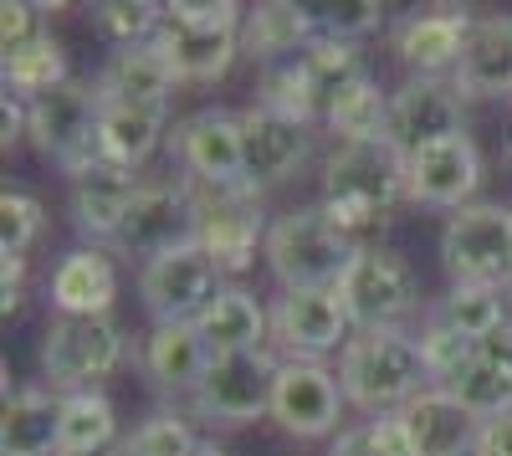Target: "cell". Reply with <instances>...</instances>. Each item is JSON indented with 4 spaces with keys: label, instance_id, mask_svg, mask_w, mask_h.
<instances>
[{
    "label": "cell",
    "instance_id": "43",
    "mask_svg": "<svg viewBox=\"0 0 512 456\" xmlns=\"http://www.w3.org/2000/svg\"><path fill=\"white\" fill-rule=\"evenodd\" d=\"M26 303V257H0V313L16 318Z\"/></svg>",
    "mask_w": 512,
    "mask_h": 456
},
{
    "label": "cell",
    "instance_id": "7",
    "mask_svg": "<svg viewBox=\"0 0 512 456\" xmlns=\"http://www.w3.org/2000/svg\"><path fill=\"white\" fill-rule=\"evenodd\" d=\"M441 262L456 282L512 287V205L472 200L441 226Z\"/></svg>",
    "mask_w": 512,
    "mask_h": 456
},
{
    "label": "cell",
    "instance_id": "49",
    "mask_svg": "<svg viewBox=\"0 0 512 456\" xmlns=\"http://www.w3.org/2000/svg\"><path fill=\"white\" fill-rule=\"evenodd\" d=\"M507 164H512V134H507Z\"/></svg>",
    "mask_w": 512,
    "mask_h": 456
},
{
    "label": "cell",
    "instance_id": "20",
    "mask_svg": "<svg viewBox=\"0 0 512 456\" xmlns=\"http://www.w3.org/2000/svg\"><path fill=\"white\" fill-rule=\"evenodd\" d=\"M175 88L180 82L154 52V41L149 47H118L93 77V93L103 98V108H118V103L123 108H169Z\"/></svg>",
    "mask_w": 512,
    "mask_h": 456
},
{
    "label": "cell",
    "instance_id": "47",
    "mask_svg": "<svg viewBox=\"0 0 512 456\" xmlns=\"http://www.w3.org/2000/svg\"><path fill=\"white\" fill-rule=\"evenodd\" d=\"M21 6H31V11L41 16V11H62V6H72V0H21Z\"/></svg>",
    "mask_w": 512,
    "mask_h": 456
},
{
    "label": "cell",
    "instance_id": "39",
    "mask_svg": "<svg viewBox=\"0 0 512 456\" xmlns=\"http://www.w3.org/2000/svg\"><path fill=\"white\" fill-rule=\"evenodd\" d=\"M41 226H47V211H41L36 195H26V190L0 195V257H26Z\"/></svg>",
    "mask_w": 512,
    "mask_h": 456
},
{
    "label": "cell",
    "instance_id": "30",
    "mask_svg": "<svg viewBox=\"0 0 512 456\" xmlns=\"http://www.w3.org/2000/svg\"><path fill=\"white\" fill-rule=\"evenodd\" d=\"M308 26L303 16L292 11V0H256L241 21V52L262 67V62H277V57H292L308 47Z\"/></svg>",
    "mask_w": 512,
    "mask_h": 456
},
{
    "label": "cell",
    "instance_id": "2",
    "mask_svg": "<svg viewBox=\"0 0 512 456\" xmlns=\"http://www.w3.org/2000/svg\"><path fill=\"white\" fill-rule=\"evenodd\" d=\"M338 385L359 416L374 421L400 416L420 390H431V369L405 328H354V339L338 354Z\"/></svg>",
    "mask_w": 512,
    "mask_h": 456
},
{
    "label": "cell",
    "instance_id": "8",
    "mask_svg": "<svg viewBox=\"0 0 512 456\" xmlns=\"http://www.w3.org/2000/svg\"><path fill=\"white\" fill-rule=\"evenodd\" d=\"M354 328H400L420 308V282L390 246H359L344 282L333 287Z\"/></svg>",
    "mask_w": 512,
    "mask_h": 456
},
{
    "label": "cell",
    "instance_id": "34",
    "mask_svg": "<svg viewBox=\"0 0 512 456\" xmlns=\"http://www.w3.org/2000/svg\"><path fill=\"white\" fill-rule=\"evenodd\" d=\"M62 82H72V77H67V52L52 31H41L36 41H26L21 52L6 57V93H16L21 103L57 93Z\"/></svg>",
    "mask_w": 512,
    "mask_h": 456
},
{
    "label": "cell",
    "instance_id": "36",
    "mask_svg": "<svg viewBox=\"0 0 512 456\" xmlns=\"http://www.w3.org/2000/svg\"><path fill=\"white\" fill-rule=\"evenodd\" d=\"M415 344H420L425 369H431V385H451V380L461 375V369L482 354V344H477V339H466L461 328L441 323L431 308H425V318H420V334H415Z\"/></svg>",
    "mask_w": 512,
    "mask_h": 456
},
{
    "label": "cell",
    "instance_id": "5",
    "mask_svg": "<svg viewBox=\"0 0 512 456\" xmlns=\"http://www.w3.org/2000/svg\"><path fill=\"white\" fill-rule=\"evenodd\" d=\"M128 359V339L113 318H67L57 313L41 334V375L47 390H103V380Z\"/></svg>",
    "mask_w": 512,
    "mask_h": 456
},
{
    "label": "cell",
    "instance_id": "13",
    "mask_svg": "<svg viewBox=\"0 0 512 456\" xmlns=\"http://www.w3.org/2000/svg\"><path fill=\"white\" fill-rule=\"evenodd\" d=\"M175 246H195V195L185 180H154L139 185L134 205L123 216V231L113 241L118 257H139L154 262Z\"/></svg>",
    "mask_w": 512,
    "mask_h": 456
},
{
    "label": "cell",
    "instance_id": "12",
    "mask_svg": "<svg viewBox=\"0 0 512 456\" xmlns=\"http://www.w3.org/2000/svg\"><path fill=\"white\" fill-rule=\"evenodd\" d=\"M472 26H477L472 0H425V6L395 21L390 41H395V57L410 67V77H446L461 67Z\"/></svg>",
    "mask_w": 512,
    "mask_h": 456
},
{
    "label": "cell",
    "instance_id": "24",
    "mask_svg": "<svg viewBox=\"0 0 512 456\" xmlns=\"http://www.w3.org/2000/svg\"><path fill=\"white\" fill-rule=\"evenodd\" d=\"M139 185H144L139 175L113 170V164H103V170L72 180L67 211H72L77 236H88L93 246H113V241H118V231H123L128 205H134V195H139Z\"/></svg>",
    "mask_w": 512,
    "mask_h": 456
},
{
    "label": "cell",
    "instance_id": "10",
    "mask_svg": "<svg viewBox=\"0 0 512 456\" xmlns=\"http://www.w3.org/2000/svg\"><path fill=\"white\" fill-rule=\"evenodd\" d=\"M221 287H226V272L210 262L200 241L175 246V252L139 267V298L154 323H200V313L221 298Z\"/></svg>",
    "mask_w": 512,
    "mask_h": 456
},
{
    "label": "cell",
    "instance_id": "44",
    "mask_svg": "<svg viewBox=\"0 0 512 456\" xmlns=\"http://www.w3.org/2000/svg\"><path fill=\"white\" fill-rule=\"evenodd\" d=\"M328 456H384V451H379V436H374V421H354V426H344V431L333 436Z\"/></svg>",
    "mask_w": 512,
    "mask_h": 456
},
{
    "label": "cell",
    "instance_id": "33",
    "mask_svg": "<svg viewBox=\"0 0 512 456\" xmlns=\"http://www.w3.org/2000/svg\"><path fill=\"white\" fill-rule=\"evenodd\" d=\"M323 123L333 129L338 144H349V139H379L384 123H390V93H384L379 82L364 72L359 82H349L344 93H333V103L323 108Z\"/></svg>",
    "mask_w": 512,
    "mask_h": 456
},
{
    "label": "cell",
    "instance_id": "14",
    "mask_svg": "<svg viewBox=\"0 0 512 456\" xmlns=\"http://www.w3.org/2000/svg\"><path fill=\"white\" fill-rule=\"evenodd\" d=\"M175 164L185 185H246V154H241V113L231 108H200L175 123L169 134Z\"/></svg>",
    "mask_w": 512,
    "mask_h": 456
},
{
    "label": "cell",
    "instance_id": "50",
    "mask_svg": "<svg viewBox=\"0 0 512 456\" xmlns=\"http://www.w3.org/2000/svg\"><path fill=\"white\" fill-rule=\"evenodd\" d=\"M154 6H159V11H169V0H154Z\"/></svg>",
    "mask_w": 512,
    "mask_h": 456
},
{
    "label": "cell",
    "instance_id": "31",
    "mask_svg": "<svg viewBox=\"0 0 512 456\" xmlns=\"http://www.w3.org/2000/svg\"><path fill=\"white\" fill-rule=\"evenodd\" d=\"M431 313H436L441 323L461 328V334H466V339H477V344H487L502 323H512L507 287H482V282H456Z\"/></svg>",
    "mask_w": 512,
    "mask_h": 456
},
{
    "label": "cell",
    "instance_id": "51",
    "mask_svg": "<svg viewBox=\"0 0 512 456\" xmlns=\"http://www.w3.org/2000/svg\"><path fill=\"white\" fill-rule=\"evenodd\" d=\"M507 303H512V287H507Z\"/></svg>",
    "mask_w": 512,
    "mask_h": 456
},
{
    "label": "cell",
    "instance_id": "42",
    "mask_svg": "<svg viewBox=\"0 0 512 456\" xmlns=\"http://www.w3.org/2000/svg\"><path fill=\"white\" fill-rule=\"evenodd\" d=\"M41 31H36V11L31 6H21V0H6L0 6V52H21L26 41H36Z\"/></svg>",
    "mask_w": 512,
    "mask_h": 456
},
{
    "label": "cell",
    "instance_id": "16",
    "mask_svg": "<svg viewBox=\"0 0 512 456\" xmlns=\"http://www.w3.org/2000/svg\"><path fill=\"white\" fill-rule=\"evenodd\" d=\"M405 180H410V200L431 205V211H461L472 205L482 190V149L472 134H451L425 149L405 154Z\"/></svg>",
    "mask_w": 512,
    "mask_h": 456
},
{
    "label": "cell",
    "instance_id": "41",
    "mask_svg": "<svg viewBox=\"0 0 512 456\" xmlns=\"http://www.w3.org/2000/svg\"><path fill=\"white\" fill-rule=\"evenodd\" d=\"M164 21L190 26V31H241L246 11L241 0H169Z\"/></svg>",
    "mask_w": 512,
    "mask_h": 456
},
{
    "label": "cell",
    "instance_id": "15",
    "mask_svg": "<svg viewBox=\"0 0 512 456\" xmlns=\"http://www.w3.org/2000/svg\"><path fill=\"white\" fill-rule=\"evenodd\" d=\"M349 339L354 323L333 287H303V293H282L272 303V344L282 349V359H328L344 354Z\"/></svg>",
    "mask_w": 512,
    "mask_h": 456
},
{
    "label": "cell",
    "instance_id": "29",
    "mask_svg": "<svg viewBox=\"0 0 512 456\" xmlns=\"http://www.w3.org/2000/svg\"><path fill=\"white\" fill-rule=\"evenodd\" d=\"M164 118L169 108H103V164H113V170H128L134 175L139 164H149V154L159 149L164 139Z\"/></svg>",
    "mask_w": 512,
    "mask_h": 456
},
{
    "label": "cell",
    "instance_id": "46",
    "mask_svg": "<svg viewBox=\"0 0 512 456\" xmlns=\"http://www.w3.org/2000/svg\"><path fill=\"white\" fill-rule=\"evenodd\" d=\"M482 354H487V359H497V364L507 369V375H512V323H502V328H497V334L482 344Z\"/></svg>",
    "mask_w": 512,
    "mask_h": 456
},
{
    "label": "cell",
    "instance_id": "45",
    "mask_svg": "<svg viewBox=\"0 0 512 456\" xmlns=\"http://www.w3.org/2000/svg\"><path fill=\"white\" fill-rule=\"evenodd\" d=\"M472 456H512V410H502V416L482 421L477 451H472Z\"/></svg>",
    "mask_w": 512,
    "mask_h": 456
},
{
    "label": "cell",
    "instance_id": "27",
    "mask_svg": "<svg viewBox=\"0 0 512 456\" xmlns=\"http://www.w3.org/2000/svg\"><path fill=\"white\" fill-rule=\"evenodd\" d=\"M200 339L210 354H256L267 349L272 339V313L256 303V293H246V287H221V298L210 303L200 313Z\"/></svg>",
    "mask_w": 512,
    "mask_h": 456
},
{
    "label": "cell",
    "instance_id": "26",
    "mask_svg": "<svg viewBox=\"0 0 512 456\" xmlns=\"http://www.w3.org/2000/svg\"><path fill=\"white\" fill-rule=\"evenodd\" d=\"M0 456H62V395L57 390H11L0 410Z\"/></svg>",
    "mask_w": 512,
    "mask_h": 456
},
{
    "label": "cell",
    "instance_id": "37",
    "mask_svg": "<svg viewBox=\"0 0 512 456\" xmlns=\"http://www.w3.org/2000/svg\"><path fill=\"white\" fill-rule=\"evenodd\" d=\"M446 390L472 410L477 421H492V416H502V410H512V375L497 359H487V354H477Z\"/></svg>",
    "mask_w": 512,
    "mask_h": 456
},
{
    "label": "cell",
    "instance_id": "35",
    "mask_svg": "<svg viewBox=\"0 0 512 456\" xmlns=\"http://www.w3.org/2000/svg\"><path fill=\"white\" fill-rule=\"evenodd\" d=\"M313 41H364L384 21V0H292Z\"/></svg>",
    "mask_w": 512,
    "mask_h": 456
},
{
    "label": "cell",
    "instance_id": "28",
    "mask_svg": "<svg viewBox=\"0 0 512 456\" xmlns=\"http://www.w3.org/2000/svg\"><path fill=\"white\" fill-rule=\"evenodd\" d=\"M256 103L282 113V118H297V123H323V93H318V77H313V62H308V47L292 52V57H277V62H262L256 67Z\"/></svg>",
    "mask_w": 512,
    "mask_h": 456
},
{
    "label": "cell",
    "instance_id": "32",
    "mask_svg": "<svg viewBox=\"0 0 512 456\" xmlns=\"http://www.w3.org/2000/svg\"><path fill=\"white\" fill-rule=\"evenodd\" d=\"M118 436V410L103 390H72L62 395V456H93Z\"/></svg>",
    "mask_w": 512,
    "mask_h": 456
},
{
    "label": "cell",
    "instance_id": "17",
    "mask_svg": "<svg viewBox=\"0 0 512 456\" xmlns=\"http://www.w3.org/2000/svg\"><path fill=\"white\" fill-rule=\"evenodd\" d=\"M241 154H246V185L262 195L272 185H287L313 154V129L297 118H282L262 103L241 113Z\"/></svg>",
    "mask_w": 512,
    "mask_h": 456
},
{
    "label": "cell",
    "instance_id": "6",
    "mask_svg": "<svg viewBox=\"0 0 512 456\" xmlns=\"http://www.w3.org/2000/svg\"><path fill=\"white\" fill-rule=\"evenodd\" d=\"M195 195V241L226 277H241L267 246V211L251 185H190Z\"/></svg>",
    "mask_w": 512,
    "mask_h": 456
},
{
    "label": "cell",
    "instance_id": "48",
    "mask_svg": "<svg viewBox=\"0 0 512 456\" xmlns=\"http://www.w3.org/2000/svg\"><path fill=\"white\" fill-rule=\"evenodd\" d=\"M190 456H226V446H216V441H195Z\"/></svg>",
    "mask_w": 512,
    "mask_h": 456
},
{
    "label": "cell",
    "instance_id": "4",
    "mask_svg": "<svg viewBox=\"0 0 512 456\" xmlns=\"http://www.w3.org/2000/svg\"><path fill=\"white\" fill-rule=\"evenodd\" d=\"M103 98L82 82H62L57 93L31 103V144L52 159L67 180L103 170Z\"/></svg>",
    "mask_w": 512,
    "mask_h": 456
},
{
    "label": "cell",
    "instance_id": "11",
    "mask_svg": "<svg viewBox=\"0 0 512 456\" xmlns=\"http://www.w3.org/2000/svg\"><path fill=\"white\" fill-rule=\"evenodd\" d=\"M344 385L338 369H328L323 359H282L277 364V390H272V421L297 436V441H323L338 436L344 421Z\"/></svg>",
    "mask_w": 512,
    "mask_h": 456
},
{
    "label": "cell",
    "instance_id": "38",
    "mask_svg": "<svg viewBox=\"0 0 512 456\" xmlns=\"http://www.w3.org/2000/svg\"><path fill=\"white\" fill-rule=\"evenodd\" d=\"M93 26L103 31V41L118 47H149L164 26V11L154 0H93Z\"/></svg>",
    "mask_w": 512,
    "mask_h": 456
},
{
    "label": "cell",
    "instance_id": "22",
    "mask_svg": "<svg viewBox=\"0 0 512 456\" xmlns=\"http://www.w3.org/2000/svg\"><path fill=\"white\" fill-rule=\"evenodd\" d=\"M154 52L175 72L180 88H205V82H221L231 62L241 57V31H190V26L164 21L154 36Z\"/></svg>",
    "mask_w": 512,
    "mask_h": 456
},
{
    "label": "cell",
    "instance_id": "3",
    "mask_svg": "<svg viewBox=\"0 0 512 456\" xmlns=\"http://www.w3.org/2000/svg\"><path fill=\"white\" fill-rule=\"evenodd\" d=\"M359 252V241L333 226L323 205H297V211L277 216L267 231L262 257L272 277L282 282V293H303V287H338Z\"/></svg>",
    "mask_w": 512,
    "mask_h": 456
},
{
    "label": "cell",
    "instance_id": "18",
    "mask_svg": "<svg viewBox=\"0 0 512 456\" xmlns=\"http://www.w3.org/2000/svg\"><path fill=\"white\" fill-rule=\"evenodd\" d=\"M461 103L466 98L446 77H405L390 93V123H384V134H390L405 154L436 144V139H451V134H466Z\"/></svg>",
    "mask_w": 512,
    "mask_h": 456
},
{
    "label": "cell",
    "instance_id": "19",
    "mask_svg": "<svg viewBox=\"0 0 512 456\" xmlns=\"http://www.w3.org/2000/svg\"><path fill=\"white\" fill-rule=\"evenodd\" d=\"M210 359H216V354L205 349L195 323H154L149 339L139 344V369L149 375V385L164 390V395H175V400L195 395V385L205 380Z\"/></svg>",
    "mask_w": 512,
    "mask_h": 456
},
{
    "label": "cell",
    "instance_id": "40",
    "mask_svg": "<svg viewBox=\"0 0 512 456\" xmlns=\"http://www.w3.org/2000/svg\"><path fill=\"white\" fill-rule=\"evenodd\" d=\"M200 436L190 431V416H180V410H159V416H149L134 436H128V456H190Z\"/></svg>",
    "mask_w": 512,
    "mask_h": 456
},
{
    "label": "cell",
    "instance_id": "21",
    "mask_svg": "<svg viewBox=\"0 0 512 456\" xmlns=\"http://www.w3.org/2000/svg\"><path fill=\"white\" fill-rule=\"evenodd\" d=\"M400 421H405V431L415 436L420 456H472V451H477L482 421H477L446 385L420 390V395L400 410Z\"/></svg>",
    "mask_w": 512,
    "mask_h": 456
},
{
    "label": "cell",
    "instance_id": "25",
    "mask_svg": "<svg viewBox=\"0 0 512 456\" xmlns=\"http://www.w3.org/2000/svg\"><path fill=\"white\" fill-rule=\"evenodd\" d=\"M451 82L461 98H512V16H477Z\"/></svg>",
    "mask_w": 512,
    "mask_h": 456
},
{
    "label": "cell",
    "instance_id": "23",
    "mask_svg": "<svg viewBox=\"0 0 512 456\" xmlns=\"http://www.w3.org/2000/svg\"><path fill=\"white\" fill-rule=\"evenodd\" d=\"M118 303V267L103 246H77L52 267V308L67 318H108Z\"/></svg>",
    "mask_w": 512,
    "mask_h": 456
},
{
    "label": "cell",
    "instance_id": "9",
    "mask_svg": "<svg viewBox=\"0 0 512 456\" xmlns=\"http://www.w3.org/2000/svg\"><path fill=\"white\" fill-rule=\"evenodd\" d=\"M277 364H282V359H272V349L210 359L205 380H200L195 395L185 400L190 416H195V421H210V426H251V421L272 416Z\"/></svg>",
    "mask_w": 512,
    "mask_h": 456
},
{
    "label": "cell",
    "instance_id": "1",
    "mask_svg": "<svg viewBox=\"0 0 512 456\" xmlns=\"http://www.w3.org/2000/svg\"><path fill=\"white\" fill-rule=\"evenodd\" d=\"M405 195H410L405 149L390 134L333 144V154L323 164V200H318L333 226L359 236V231L379 226Z\"/></svg>",
    "mask_w": 512,
    "mask_h": 456
}]
</instances>
